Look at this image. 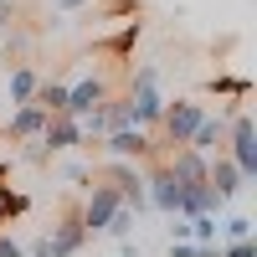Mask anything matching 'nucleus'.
<instances>
[{"label": "nucleus", "mask_w": 257, "mask_h": 257, "mask_svg": "<svg viewBox=\"0 0 257 257\" xmlns=\"http://www.w3.org/2000/svg\"><path fill=\"white\" fill-rule=\"evenodd\" d=\"M206 118V103L201 98H175V103H165V113H160V144H185L190 139V128H196Z\"/></svg>", "instance_id": "6"}, {"label": "nucleus", "mask_w": 257, "mask_h": 257, "mask_svg": "<svg viewBox=\"0 0 257 257\" xmlns=\"http://www.w3.org/2000/svg\"><path fill=\"white\" fill-rule=\"evenodd\" d=\"M180 216H201V211H216V216H221V211H226V201L216 196V190H211V180H185L180 185Z\"/></svg>", "instance_id": "12"}, {"label": "nucleus", "mask_w": 257, "mask_h": 257, "mask_svg": "<svg viewBox=\"0 0 257 257\" xmlns=\"http://www.w3.org/2000/svg\"><path fill=\"white\" fill-rule=\"evenodd\" d=\"M139 165H149V170H144V201H149V211H155V216H170V211L180 206V180L170 175V165H165L160 155H149V160H139Z\"/></svg>", "instance_id": "5"}, {"label": "nucleus", "mask_w": 257, "mask_h": 257, "mask_svg": "<svg viewBox=\"0 0 257 257\" xmlns=\"http://www.w3.org/2000/svg\"><path fill=\"white\" fill-rule=\"evenodd\" d=\"M221 155L242 170L247 180H257V123L247 113V103H231V118H226V144Z\"/></svg>", "instance_id": "1"}, {"label": "nucleus", "mask_w": 257, "mask_h": 257, "mask_svg": "<svg viewBox=\"0 0 257 257\" xmlns=\"http://www.w3.org/2000/svg\"><path fill=\"white\" fill-rule=\"evenodd\" d=\"M36 67L31 62H16L11 67V77H6V93H11V103H31V93H36Z\"/></svg>", "instance_id": "13"}, {"label": "nucleus", "mask_w": 257, "mask_h": 257, "mask_svg": "<svg viewBox=\"0 0 257 257\" xmlns=\"http://www.w3.org/2000/svg\"><path fill=\"white\" fill-rule=\"evenodd\" d=\"M41 144H47V155H72V149H82V123L72 113H52L47 128H41Z\"/></svg>", "instance_id": "9"}, {"label": "nucleus", "mask_w": 257, "mask_h": 257, "mask_svg": "<svg viewBox=\"0 0 257 257\" xmlns=\"http://www.w3.org/2000/svg\"><path fill=\"white\" fill-rule=\"evenodd\" d=\"M16 26V6H0V31H11Z\"/></svg>", "instance_id": "22"}, {"label": "nucleus", "mask_w": 257, "mask_h": 257, "mask_svg": "<svg viewBox=\"0 0 257 257\" xmlns=\"http://www.w3.org/2000/svg\"><path fill=\"white\" fill-rule=\"evenodd\" d=\"M0 41H6V31H0Z\"/></svg>", "instance_id": "23"}, {"label": "nucleus", "mask_w": 257, "mask_h": 257, "mask_svg": "<svg viewBox=\"0 0 257 257\" xmlns=\"http://www.w3.org/2000/svg\"><path fill=\"white\" fill-rule=\"evenodd\" d=\"M103 180L108 185H118V196L128 201L144 216L149 211V201H144V170H139V160H103Z\"/></svg>", "instance_id": "7"}, {"label": "nucleus", "mask_w": 257, "mask_h": 257, "mask_svg": "<svg viewBox=\"0 0 257 257\" xmlns=\"http://www.w3.org/2000/svg\"><path fill=\"white\" fill-rule=\"evenodd\" d=\"M82 6H88V0H52V11H62V16H77Z\"/></svg>", "instance_id": "21"}, {"label": "nucleus", "mask_w": 257, "mask_h": 257, "mask_svg": "<svg viewBox=\"0 0 257 257\" xmlns=\"http://www.w3.org/2000/svg\"><path fill=\"white\" fill-rule=\"evenodd\" d=\"M31 98H36L47 113H62V108H67V82H52V77H41Z\"/></svg>", "instance_id": "16"}, {"label": "nucleus", "mask_w": 257, "mask_h": 257, "mask_svg": "<svg viewBox=\"0 0 257 257\" xmlns=\"http://www.w3.org/2000/svg\"><path fill=\"white\" fill-rule=\"evenodd\" d=\"M52 180L72 185V190H88L98 175H93V165H82V160H67V165H57V170H52Z\"/></svg>", "instance_id": "15"}, {"label": "nucleus", "mask_w": 257, "mask_h": 257, "mask_svg": "<svg viewBox=\"0 0 257 257\" xmlns=\"http://www.w3.org/2000/svg\"><path fill=\"white\" fill-rule=\"evenodd\" d=\"M16 252H26V242L11 237V231H0V257H16Z\"/></svg>", "instance_id": "20"}, {"label": "nucleus", "mask_w": 257, "mask_h": 257, "mask_svg": "<svg viewBox=\"0 0 257 257\" xmlns=\"http://www.w3.org/2000/svg\"><path fill=\"white\" fill-rule=\"evenodd\" d=\"M93 237H88V226H82V216H77V206L72 211H62V216L52 221V231H41V237H31L26 247L36 252V257H77L82 247H88Z\"/></svg>", "instance_id": "2"}, {"label": "nucleus", "mask_w": 257, "mask_h": 257, "mask_svg": "<svg viewBox=\"0 0 257 257\" xmlns=\"http://www.w3.org/2000/svg\"><path fill=\"white\" fill-rule=\"evenodd\" d=\"M113 93V82L103 77V72H88V77H77V82H67V108L62 113H72V118H82L88 108H98L103 98Z\"/></svg>", "instance_id": "8"}, {"label": "nucleus", "mask_w": 257, "mask_h": 257, "mask_svg": "<svg viewBox=\"0 0 257 257\" xmlns=\"http://www.w3.org/2000/svg\"><path fill=\"white\" fill-rule=\"evenodd\" d=\"M165 221H170V242H185V237H190V216H180V211H170Z\"/></svg>", "instance_id": "19"}, {"label": "nucleus", "mask_w": 257, "mask_h": 257, "mask_svg": "<svg viewBox=\"0 0 257 257\" xmlns=\"http://www.w3.org/2000/svg\"><path fill=\"white\" fill-rule=\"evenodd\" d=\"M93 149H103V160H149L155 155V128L123 123V128H108Z\"/></svg>", "instance_id": "3"}, {"label": "nucleus", "mask_w": 257, "mask_h": 257, "mask_svg": "<svg viewBox=\"0 0 257 257\" xmlns=\"http://www.w3.org/2000/svg\"><path fill=\"white\" fill-rule=\"evenodd\" d=\"M206 93H216V98H247L252 82H247V77H226V72H216V77L206 82Z\"/></svg>", "instance_id": "17"}, {"label": "nucleus", "mask_w": 257, "mask_h": 257, "mask_svg": "<svg viewBox=\"0 0 257 257\" xmlns=\"http://www.w3.org/2000/svg\"><path fill=\"white\" fill-rule=\"evenodd\" d=\"M47 108H41V103L31 98V103H11V118H6V139L11 144H21V139H36L41 128H47Z\"/></svg>", "instance_id": "10"}, {"label": "nucleus", "mask_w": 257, "mask_h": 257, "mask_svg": "<svg viewBox=\"0 0 257 257\" xmlns=\"http://www.w3.org/2000/svg\"><path fill=\"white\" fill-rule=\"evenodd\" d=\"M118 185H108V180H93L88 190H82V201H77V216H82V226H88V237H103V226H108V216L118 211Z\"/></svg>", "instance_id": "4"}, {"label": "nucleus", "mask_w": 257, "mask_h": 257, "mask_svg": "<svg viewBox=\"0 0 257 257\" xmlns=\"http://www.w3.org/2000/svg\"><path fill=\"white\" fill-rule=\"evenodd\" d=\"M134 226H139V211L128 206V201H118V211L108 216V226H103V237H113V242H123V237H134Z\"/></svg>", "instance_id": "14"}, {"label": "nucleus", "mask_w": 257, "mask_h": 257, "mask_svg": "<svg viewBox=\"0 0 257 257\" xmlns=\"http://www.w3.org/2000/svg\"><path fill=\"white\" fill-rule=\"evenodd\" d=\"M216 221H221V242H242V237H252V231H257L252 216H216Z\"/></svg>", "instance_id": "18"}, {"label": "nucleus", "mask_w": 257, "mask_h": 257, "mask_svg": "<svg viewBox=\"0 0 257 257\" xmlns=\"http://www.w3.org/2000/svg\"><path fill=\"white\" fill-rule=\"evenodd\" d=\"M206 180H211V190H216L221 201H237V196H242V185H252V180H247L226 155H211V160H206Z\"/></svg>", "instance_id": "11"}]
</instances>
